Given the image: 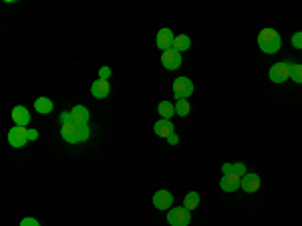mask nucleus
Wrapping results in <instances>:
<instances>
[{"mask_svg": "<svg viewBox=\"0 0 302 226\" xmlns=\"http://www.w3.org/2000/svg\"><path fill=\"white\" fill-rule=\"evenodd\" d=\"M153 131H155V136L168 139L173 134V123L169 119H159V122H155V125H153Z\"/></svg>", "mask_w": 302, "mask_h": 226, "instance_id": "2eb2a0df", "label": "nucleus"}, {"mask_svg": "<svg viewBox=\"0 0 302 226\" xmlns=\"http://www.w3.org/2000/svg\"><path fill=\"white\" fill-rule=\"evenodd\" d=\"M161 65L166 67L168 71H175L182 67V52H177L173 49L169 51H163L161 52Z\"/></svg>", "mask_w": 302, "mask_h": 226, "instance_id": "20e7f679", "label": "nucleus"}, {"mask_svg": "<svg viewBox=\"0 0 302 226\" xmlns=\"http://www.w3.org/2000/svg\"><path fill=\"white\" fill-rule=\"evenodd\" d=\"M198 204H200V194H198V192H189V194H185V198H184V206H185L187 210L198 208Z\"/></svg>", "mask_w": 302, "mask_h": 226, "instance_id": "aec40b11", "label": "nucleus"}, {"mask_svg": "<svg viewBox=\"0 0 302 226\" xmlns=\"http://www.w3.org/2000/svg\"><path fill=\"white\" fill-rule=\"evenodd\" d=\"M292 69H294V63H290V61L272 65V69H270V73H268V75H270V81H274V83H284L286 79H290Z\"/></svg>", "mask_w": 302, "mask_h": 226, "instance_id": "f03ea898", "label": "nucleus"}, {"mask_svg": "<svg viewBox=\"0 0 302 226\" xmlns=\"http://www.w3.org/2000/svg\"><path fill=\"white\" fill-rule=\"evenodd\" d=\"M280 45H282V38H280V35L274 31V29L260 31V35H258V47L262 49V52H266V55H274V52L280 51Z\"/></svg>", "mask_w": 302, "mask_h": 226, "instance_id": "f257e3e1", "label": "nucleus"}, {"mask_svg": "<svg viewBox=\"0 0 302 226\" xmlns=\"http://www.w3.org/2000/svg\"><path fill=\"white\" fill-rule=\"evenodd\" d=\"M59 122H61V125H67V123H75V122H73V113H71V111H63V113H61V119H59Z\"/></svg>", "mask_w": 302, "mask_h": 226, "instance_id": "b1692460", "label": "nucleus"}, {"mask_svg": "<svg viewBox=\"0 0 302 226\" xmlns=\"http://www.w3.org/2000/svg\"><path fill=\"white\" fill-rule=\"evenodd\" d=\"M20 226H40V224H38V220H34V218H22V220H20Z\"/></svg>", "mask_w": 302, "mask_h": 226, "instance_id": "bb28decb", "label": "nucleus"}, {"mask_svg": "<svg viewBox=\"0 0 302 226\" xmlns=\"http://www.w3.org/2000/svg\"><path fill=\"white\" fill-rule=\"evenodd\" d=\"M36 138H38V134H36V131L29 129V139H36Z\"/></svg>", "mask_w": 302, "mask_h": 226, "instance_id": "c85d7f7f", "label": "nucleus"}, {"mask_svg": "<svg viewBox=\"0 0 302 226\" xmlns=\"http://www.w3.org/2000/svg\"><path fill=\"white\" fill-rule=\"evenodd\" d=\"M191 220V210H187L185 206L182 208H173L168 212V222L171 226H187Z\"/></svg>", "mask_w": 302, "mask_h": 226, "instance_id": "7ed1b4c3", "label": "nucleus"}, {"mask_svg": "<svg viewBox=\"0 0 302 226\" xmlns=\"http://www.w3.org/2000/svg\"><path fill=\"white\" fill-rule=\"evenodd\" d=\"M173 93L177 99H185L194 93V83H191L187 77H177L173 81Z\"/></svg>", "mask_w": 302, "mask_h": 226, "instance_id": "423d86ee", "label": "nucleus"}, {"mask_svg": "<svg viewBox=\"0 0 302 226\" xmlns=\"http://www.w3.org/2000/svg\"><path fill=\"white\" fill-rule=\"evenodd\" d=\"M240 188L244 190V192H258L260 190V176L258 174H246V176H242V186Z\"/></svg>", "mask_w": 302, "mask_h": 226, "instance_id": "4468645a", "label": "nucleus"}, {"mask_svg": "<svg viewBox=\"0 0 302 226\" xmlns=\"http://www.w3.org/2000/svg\"><path fill=\"white\" fill-rule=\"evenodd\" d=\"M189 111H191V107H189V101L187 99H177L175 101V113L180 115V117L189 115Z\"/></svg>", "mask_w": 302, "mask_h": 226, "instance_id": "412c9836", "label": "nucleus"}, {"mask_svg": "<svg viewBox=\"0 0 302 226\" xmlns=\"http://www.w3.org/2000/svg\"><path fill=\"white\" fill-rule=\"evenodd\" d=\"M61 136L67 143H81V136H79V127L75 123H67L61 125Z\"/></svg>", "mask_w": 302, "mask_h": 226, "instance_id": "9b49d317", "label": "nucleus"}, {"mask_svg": "<svg viewBox=\"0 0 302 226\" xmlns=\"http://www.w3.org/2000/svg\"><path fill=\"white\" fill-rule=\"evenodd\" d=\"M292 47L294 49H302V31L292 35Z\"/></svg>", "mask_w": 302, "mask_h": 226, "instance_id": "393cba45", "label": "nucleus"}, {"mask_svg": "<svg viewBox=\"0 0 302 226\" xmlns=\"http://www.w3.org/2000/svg\"><path fill=\"white\" fill-rule=\"evenodd\" d=\"M52 107H54V103H52L49 97H38V99L34 101V109H36V113H40V115H49V113L52 111Z\"/></svg>", "mask_w": 302, "mask_h": 226, "instance_id": "dca6fc26", "label": "nucleus"}, {"mask_svg": "<svg viewBox=\"0 0 302 226\" xmlns=\"http://www.w3.org/2000/svg\"><path fill=\"white\" fill-rule=\"evenodd\" d=\"M168 141H169V145H175V143H177V141H180V138H177V136H175V134H171V136H169V138H168Z\"/></svg>", "mask_w": 302, "mask_h": 226, "instance_id": "cd10ccee", "label": "nucleus"}, {"mask_svg": "<svg viewBox=\"0 0 302 226\" xmlns=\"http://www.w3.org/2000/svg\"><path fill=\"white\" fill-rule=\"evenodd\" d=\"M191 47V38L187 35H177L175 36V41H173V51L177 52H182V51H189Z\"/></svg>", "mask_w": 302, "mask_h": 226, "instance_id": "a211bd4d", "label": "nucleus"}, {"mask_svg": "<svg viewBox=\"0 0 302 226\" xmlns=\"http://www.w3.org/2000/svg\"><path fill=\"white\" fill-rule=\"evenodd\" d=\"M157 47L161 49V51H169V49H173V41H175V36H173V31L171 29H161L159 33H157Z\"/></svg>", "mask_w": 302, "mask_h": 226, "instance_id": "6e6552de", "label": "nucleus"}, {"mask_svg": "<svg viewBox=\"0 0 302 226\" xmlns=\"http://www.w3.org/2000/svg\"><path fill=\"white\" fill-rule=\"evenodd\" d=\"M109 91H111V85H109V81H105V79H97L93 85H91V93L93 97L97 99H105L109 97Z\"/></svg>", "mask_w": 302, "mask_h": 226, "instance_id": "ddd939ff", "label": "nucleus"}, {"mask_svg": "<svg viewBox=\"0 0 302 226\" xmlns=\"http://www.w3.org/2000/svg\"><path fill=\"white\" fill-rule=\"evenodd\" d=\"M71 113H73L75 125H87L89 119H91V113H89V109L85 107V105H75V107L71 109Z\"/></svg>", "mask_w": 302, "mask_h": 226, "instance_id": "f8f14e48", "label": "nucleus"}, {"mask_svg": "<svg viewBox=\"0 0 302 226\" xmlns=\"http://www.w3.org/2000/svg\"><path fill=\"white\" fill-rule=\"evenodd\" d=\"M109 77H111V69H109V67H101L99 69V79H105V81H109Z\"/></svg>", "mask_w": 302, "mask_h": 226, "instance_id": "a878e982", "label": "nucleus"}, {"mask_svg": "<svg viewBox=\"0 0 302 226\" xmlns=\"http://www.w3.org/2000/svg\"><path fill=\"white\" fill-rule=\"evenodd\" d=\"M10 115H12V122H15L18 127H26L31 123V113H29L26 107H22V105H17Z\"/></svg>", "mask_w": 302, "mask_h": 226, "instance_id": "9d476101", "label": "nucleus"}, {"mask_svg": "<svg viewBox=\"0 0 302 226\" xmlns=\"http://www.w3.org/2000/svg\"><path fill=\"white\" fill-rule=\"evenodd\" d=\"M222 174H238L242 178V176H246V164H242V162L224 164L222 166Z\"/></svg>", "mask_w": 302, "mask_h": 226, "instance_id": "f3484780", "label": "nucleus"}, {"mask_svg": "<svg viewBox=\"0 0 302 226\" xmlns=\"http://www.w3.org/2000/svg\"><path fill=\"white\" fill-rule=\"evenodd\" d=\"M153 204H155V208H159V210H168V208L173 204V194L168 192V190H157V192L153 194Z\"/></svg>", "mask_w": 302, "mask_h": 226, "instance_id": "1a4fd4ad", "label": "nucleus"}, {"mask_svg": "<svg viewBox=\"0 0 302 226\" xmlns=\"http://www.w3.org/2000/svg\"><path fill=\"white\" fill-rule=\"evenodd\" d=\"M290 79L294 83H302V65H294V69H292V75Z\"/></svg>", "mask_w": 302, "mask_h": 226, "instance_id": "4be33fe9", "label": "nucleus"}, {"mask_svg": "<svg viewBox=\"0 0 302 226\" xmlns=\"http://www.w3.org/2000/svg\"><path fill=\"white\" fill-rule=\"evenodd\" d=\"M79 127V136H81V141H87L91 131H89V125H77Z\"/></svg>", "mask_w": 302, "mask_h": 226, "instance_id": "5701e85b", "label": "nucleus"}, {"mask_svg": "<svg viewBox=\"0 0 302 226\" xmlns=\"http://www.w3.org/2000/svg\"><path fill=\"white\" fill-rule=\"evenodd\" d=\"M157 111H159L161 119H171L173 113H175V105L169 103V101H161V103L157 105Z\"/></svg>", "mask_w": 302, "mask_h": 226, "instance_id": "6ab92c4d", "label": "nucleus"}, {"mask_svg": "<svg viewBox=\"0 0 302 226\" xmlns=\"http://www.w3.org/2000/svg\"><path fill=\"white\" fill-rule=\"evenodd\" d=\"M26 141H29V129L26 127L15 125L8 131V143L12 148H22V145H26Z\"/></svg>", "mask_w": 302, "mask_h": 226, "instance_id": "39448f33", "label": "nucleus"}, {"mask_svg": "<svg viewBox=\"0 0 302 226\" xmlns=\"http://www.w3.org/2000/svg\"><path fill=\"white\" fill-rule=\"evenodd\" d=\"M242 186V178L238 174H224L222 180H219V188L224 192H236Z\"/></svg>", "mask_w": 302, "mask_h": 226, "instance_id": "0eeeda50", "label": "nucleus"}]
</instances>
